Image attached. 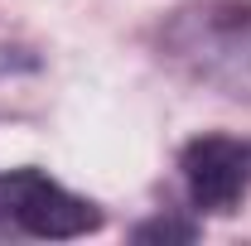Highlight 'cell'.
<instances>
[{
    "label": "cell",
    "mask_w": 251,
    "mask_h": 246,
    "mask_svg": "<svg viewBox=\"0 0 251 246\" xmlns=\"http://www.w3.org/2000/svg\"><path fill=\"white\" fill-rule=\"evenodd\" d=\"M155 53L193 87L251 101V0H188L169 10Z\"/></svg>",
    "instance_id": "obj_1"
},
{
    "label": "cell",
    "mask_w": 251,
    "mask_h": 246,
    "mask_svg": "<svg viewBox=\"0 0 251 246\" xmlns=\"http://www.w3.org/2000/svg\"><path fill=\"white\" fill-rule=\"evenodd\" d=\"M0 227L25 232V237H87L101 227V208L53 184L44 169H5L0 174Z\"/></svg>",
    "instance_id": "obj_2"
},
{
    "label": "cell",
    "mask_w": 251,
    "mask_h": 246,
    "mask_svg": "<svg viewBox=\"0 0 251 246\" xmlns=\"http://www.w3.org/2000/svg\"><path fill=\"white\" fill-rule=\"evenodd\" d=\"M188 203L198 213L227 217L251 193V135H198L179 150Z\"/></svg>",
    "instance_id": "obj_3"
},
{
    "label": "cell",
    "mask_w": 251,
    "mask_h": 246,
    "mask_svg": "<svg viewBox=\"0 0 251 246\" xmlns=\"http://www.w3.org/2000/svg\"><path fill=\"white\" fill-rule=\"evenodd\" d=\"M135 242H193L198 237V222H179V217H150V222H140L135 232H130Z\"/></svg>",
    "instance_id": "obj_4"
}]
</instances>
